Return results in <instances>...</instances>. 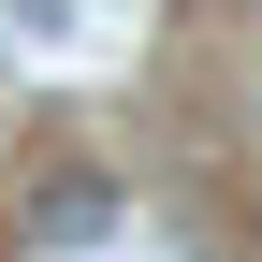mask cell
<instances>
[{"instance_id":"obj_1","label":"cell","mask_w":262,"mask_h":262,"mask_svg":"<svg viewBox=\"0 0 262 262\" xmlns=\"http://www.w3.org/2000/svg\"><path fill=\"white\" fill-rule=\"evenodd\" d=\"M44 233H58V248L117 233V189H102V175H58V189H44Z\"/></svg>"}]
</instances>
